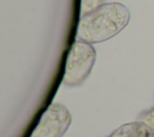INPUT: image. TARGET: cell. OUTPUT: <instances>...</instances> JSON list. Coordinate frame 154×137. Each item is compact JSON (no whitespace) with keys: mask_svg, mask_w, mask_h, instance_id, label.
<instances>
[{"mask_svg":"<svg viewBox=\"0 0 154 137\" xmlns=\"http://www.w3.org/2000/svg\"><path fill=\"white\" fill-rule=\"evenodd\" d=\"M138 121L146 124L152 131H154V107L142 112L138 117Z\"/></svg>","mask_w":154,"mask_h":137,"instance_id":"8992f818","label":"cell"},{"mask_svg":"<svg viewBox=\"0 0 154 137\" xmlns=\"http://www.w3.org/2000/svg\"><path fill=\"white\" fill-rule=\"evenodd\" d=\"M105 0H81V16L94 11L95 8L102 6Z\"/></svg>","mask_w":154,"mask_h":137,"instance_id":"5b68a950","label":"cell"},{"mask_svg":"<svg viewBox=\"0 0 154 137\" xmlns=\"http://www.w3.org/2000/svg\"><path fill=\"white\" fill-rule=\"evenodd\" d=\"M71 124L69 109L57 102L51 103L42 113L30 137H63Z\"/></svg>","mask_w":154,"mask_h":137,"instance_id":"3957f363","label":"cell"},{"mask_svg":"<svg viewBox=\"0 0 154 137\" xmlns=\"http://www.w3.org/2000/svg\"><path fill=\"white\" fill-rule=\"evenodd\" d=\"M96 59V50L91 43L76 40L69 52L63 84L67 87L81 85L90 75Z\"/></svg>","mask_w":154,"mask_h":137,"instance_id":"7a4b0ae2","label":"cell"},{"mask_svg":"<svg viewBox=\"0 0 154 137\" xmlns=\"http://www.w3.org/2000/svg\"><path fill=\"white\" fill-rule=\"evenodd\" d=\"M130 11L119 2H108L81 16L76 40L99 43L118 35L129 23Z\"/></svg>","mask_w":154,"mask_h":137,"instance_id":"6da1fadb","label":"cell"},{"mask_svg":"<svg viewBox=\"0 0 154 137\" xmlns=\"http://www.w3.org/2000/svg\"><path fill=\"white\" fill-rule=\"evenodd\" d=\"M108 137H153V131L137 120L119 126Z\"/></svg>","mask_w":154,"mask_h":137,"instance_id":"277c9868","label":"cell"},{"mask_svg":"<svg viewBox=\"0 0 154 137\" xmlns=\"http://www.w3.org/2000/svg\"><path fill=\"white\" fill-rule=\"evenodd\" d=\"M153 137H154V131H153Z\"/></svg>","mask_w":154,"mask_h":137,"instance_id":"52a82bcc","label":"cell"}]
</instances>
